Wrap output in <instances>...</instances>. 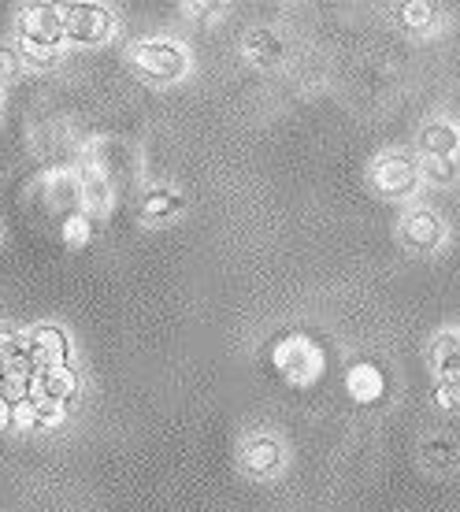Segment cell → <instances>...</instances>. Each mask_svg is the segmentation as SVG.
<instances>
[{
    "mask_svg": "<svg viewBox=\"0 0 460 512\" xmlns=\"http://www.w3.org/2000/svg\"><path fill=\"white\" fill-rule=\"evenodd\" d=\"M345 386H349V397H353V401L375 405V401H383V394H386V375L375 360H357V364L345 372Z\"/></svg>",
    "mask_w": 460,
    "mask_h": 512,
    "instance_id": "11",
    "label": "cell"
},
{
    "mask_svg": "<svg viewBox=\"0 0 460 512\" xmlns=\"http://www.w3.org/2000/svg\"><path fill=\"white\" fill-rule=\"evenodd\" d=\"M242 464H245V472H249V475H256V479H268V475H275L282 468V446L268 435L249 438V442H245V449H242Z\"/></svg>",
    "mask_w": 460,
    "mask_h": 512,
    "instance_id": "12",
    "label": "cell"
},
{
    "mask_svg": "<svg viewBox=\"0 0 460 512\" xmlns=\"http://www.w3.org/2000/svg\"><path fill=\"white\" fill-rule=\"evenodd\" d=\"M15 346H19V334H15L12 327H8V323L0 320V357H8V353H12Z\"/></svg>",
    "mask_w": 460,
    "mask_h": 512,
    "instance_id": "26",
    "label": "cell"
},
{
    "mask_svg": "<svg viewBox=\"0 0 460 512\" xmlns=\"http://www.w3.org/2000/svg\"><path fill=\"white\" fill-rule=\"evenodd\" d=\"M78 193H82V212L86 216H101V212L112 208V182L97 175L93 167L78 171Z\"/></svg>",
    "mask_w": 460,
    "mask_h": 512,
    "instance_id": "13",
    "label": "cell"
},
{
    "mask_svg": "<svg viewBox=\"0 0 460 512\" xmlns=\"http://www.w3.org/2000/svg\"><path fill=\"white\" fill-rule=\"evenodd\" d=\"M182 212V197L175 190H149L141 197V216L145 219H167V216H179Z\"/></svg>",
    "mask_w": 460,
    "mask_h": 512,
    "instance_id": "17",
    "label": "cell"
},
{
    "mask_svg": "<svg viewBox=\"0 0 460 512\" xmlns=\"http://www.w3.org/2000/svg\"><path fill=\"white\" fill-rule=\"evenodd\" d=\"M130 64L138 67V75H145L149 82H179L186 75V67H190V56H186L179 41L149 38L134 45Z\"/></svg>",
    "mask_w": 460,
    "mask_h": 512,
    "instance_id": "2",
    "label": "cell"
},
{
    "mask_svg": "<svg viewBox=\"0 0 460 512\" xmlns=\"http://www.w3.org/2000/svg\"><path fill=\"white\" fill-rule=\"evenodd\" d=\"M416 182H420V164L409 160L405 153L375 160V186H379L386 197H405V193L416 190Z\"/></svg>",
    "mask_w": 460,
    "mask_h": 512,
    "instance_id": "7",
    "label": "cell"
},
{
    "mask_svg": "<svg viewBox=\"0 0 460 512\" xmlns=\"http://www.w3.org/2000/svg\"><path fill=\"white\" fill-rule=\"evenodd\" d=\"M41 197H45V212L56 219H67L82 212V193H78L75 171H52L41 179Z\"/></svg>",
    "mask_w": 460,
    "mask_h": 512,
    "instance_id": "6",
    "label": "cell"
},
{
    "mask_svg": "<svg viewBox=\"0 0 460 512\" xmlns=\"http://www.w3.org/2000/svg\"><path fill=\"white\" fill-rule=\"evenodd\" d=\"M442 238H446V227H442V219H438L435 212H427V208H416V212H409V216L401 219V242L409 245V249H416V253L438 249Z\"/></svg>",
    "mask_w": 460,
    "mask_h": 512,
    "instance_id": "8",
    "label": "cell"
},
{
    "mask_svg": "<svg viewBox=\"0 0 460 512\" xmlns=\"http://www.w3.org/2000/svg\"><path fill=\"white\" fill-rule=\"evenodd\" d=\"M438 401L446 409H460V379H442L438 383Z\"/></svg>",
    "mask_w": 460,
    "mask_h": 512,
    "instance_id": "25",
    "label": "cell"
},
{
    "mask_svg": "<svg viewBox=\"0 0 460 512\" xmlns=\"http://www.w3.org/2000/svg\"><path fill=\"white\" fill-rule=\"evenodd\" d=\"M60 26H64V41L101 45V41L112 38L115 15L104 4H64L60 8Z\"/></svg>",
    "mask_w": 460,
    "mask_h": 512,
    "instance_id": "3",
    "label": "cell"
},
{
    "mask_svg": "<svg viewBox=\"0 0 460 512\" xmlns=\"http://www.w3.org/2000/svg\"><path fill=\"white\" fill-rule=\"evenodd\" d=\"M78 394V372L71 364H56V368H45L34 379V397L38 401H49V405H71Z\"/></svg>",
    "mask_w": 460,
    "mask_h": 512,
    "instance_id": "10",
    "label": "cell"
},
{
    "mask_svg": "<svg viewBox=\"0 0 460 512\" xmlns=\"http://www.w3.org/2000/svg\"><path fill=\"white\" fill-rule=\"evenodd\" d=\"M457 342H460V334H457Z\"/></svg>",
    "mask_w": 460,
    "mask_h": 512,
    "instance_id": "28",
    "label": "cell"
},
{
    "mask_svg": "<svg viewBox=\"0 0 460 512\" xmlns=\"http://www.w3.org/2000/svg\"><path fill=\"white\" fill-rule=\"evenodd\" d=\"M420 171L431 182H453V179H457V164H453V160H446V156H427V164H423Z\"/></svg>",
    "mask_w": 460,
    "mask_h": 512,
    "instance_id": "20",
    "label": "cell"
},
{
    "mask_svg": "<svg viewBox=\"0 0 460 512\" xmlns=\"http://www.w3.org/2000/svg\"><path fill=\"white\" fill-rule=\"evenodd\" d=\"M38 401V397H34ZM64 420V409L60 405H49V401H38V431H49L56 423Z\"/></svg>",
    "mask_w": 460,
    "mask_h": 512,
    "instance_id": "24",
    "label": "cell"
},
{
    "mask_svg": "<svg viewBox=\"0 0 460 512\" xmlns=\"http://www.w3.org/2000/svg\"><path fill=\"white\" fill-rule=\"evenodd\" d=\"M23 75V60H19V52L12 45H0V86H8L15 78Z\"/></svg>",
    "mask_w": 460,
    "mask_h": 512,
    "instance_id": "22",
    "label": "cell"
},
{
    "mask_svg": "<svg viewBox=\"0 0 460 512\" xmlns=\"http://www.w3.org/2000/svg\"><path fill=\"white\" fill-rule=\"evenodd\" d=\"M12 427L15 431H38V401H19L12 409Z\"/></svg>",
    "mask_w": 460,
    "mask_h": 512,
    "instance_id": "21",
    "label": "cell"
},
{
    "mask_svg": "<svg viewBox=\"0 0 460 512\" xmlns=\"http://www.w3.org/2000/svg\"><path fill=\"white\" fill-rule=\"evenodd\" d=\"M19 41L60 52V45H64L60 8L56 4H30V8H23V15H19Z\"/></svg>",
    "mask_w": 460,
    "mask_h": 512,
    "instance_id": "4",
    "label": "cell"
},
{
    "mask_svg": "<svg viewBox=\"0 0 460 512\" xmlns=\"http://www.w3.org/2000/svg\"><path fill=\"white\" fill-rule=\"evenodd\" d=\"M60 234H64L67 245H86L93 238V216H86V212H75V216L60 219Z\"/></svg>",
    "mask_w": 460,
    "mask_h": 512,
    "instance_id": "18",
    "label": "cell"
},
{
    "mask_svg": "<svg viewBox=\"0 0 460 512\" xmlns=\"http://www.w3.org/2000/svg\"><path fill=\"white\" fill-rule=\"evenodd\" d=\"M23 346L38 372L56 368V364H71V338H67V331L56 327V323H38V327L23 338Z\"/></svg>",
    "mask_w": 460,
    "mask_h": 512,
    "instance_id": "5",
    "label": "cell"
},
{
    "mask_svg": "<svg viewBox=\"0 0 460 512\" xmlns=\"http://www.w3.org/2000/svg\"><path fill=\"white\" fill-rule=\"evenodd\" d=\"M431 364L442 379H460V342L457 334H438L431 342Z\"/></svg>",
    "mask_w": 460,
    "mask_h": 512,
    "instance_id": "16",
    "label": "cell"
},
{
    "mask_svg": "<svg viewBox=\"0 0 460 512\" xmlns=\"http://www.w3.org/2000/svg\"><path fill=\"white\" fill-rule=\"evenodd\" d=\"M457 145H460V134L449 123H427L420 134V149L427 156H446V160H453Z\"/></svg>",
    "mask_w": 460,
    "mask_h": 512,
    "instance_id": "15",
    "label": "cell"
},
{
    "mask_svg": "<svg viewBox=\"0 0 460 512\" xmlns=\"http://www.w3.org/2000/svg\"><path fill=\"white\" fill-rule=\"evenodd\" d=\"M401 15H405V23H409V26L435 23V8H431V4H405V8H401Z\"/></svg>",
    "mask_w": 460,
    "mask_h": 512,
    "instance_id": "23",
    "label": "cell"
},
{
    "mask_svg": "<svg viewBox=\"0 0 460 512\" xmlns=\"http://www.w3.org/2000/svg\"><path fill=\"white\" fill-rule=\"evenodd\" d=\"M8 427H12V405L0 401V431H8Z\"/></svg>",
    "mask_w": 460,
    "mask_h": 512,
    "instance_id": "27",
    "label": "cell"
},
{
    "mask_svg": "<svg viewBox=\"0 0 460 512\" xmlns=\"http://www.w3.org/2000/svg\"><path fill=\"white\" fill-rule=\"evenodd\" d=\"M245 52L253 56L256 64H279L286 60V41L275 34V30H253L249 38H245Z\"/></svg>",
    "mask_w": 460,
    "mask_h": 512,
    "instance_id": "14",
    "label": "cell"
},
{
    "mask_svg": "<svg viewBox=\"0 0 460 512\" xmlns=\"http://www.w3.org/2000/svg\"><path fill=\"white\" fill-rule=\"evenodd\" d=\"M90 167L112 182V190H115V182H127L130 175H134V153L127 149V141L104 138V141H97V149H93Z\"/></svg>",
    "mask_w": 460,
    "mask_h": 512,
    "instance_id": "9",
    "label": "cell"
},
{
    "mask_svg": "<svg viewBox=\"0 0 460 512\" xmlns=\"http://www.w3.org/2000/svg\"><path fill=\"white\" fill-rule=\"evenodd\" d=\"M275 368H279L290 383L308 386L323 375L327 357H323V346L316 338L294 331V334H282L279 342H275Z\"/></svg>",
    "mask_w": 460,
    "mask_h": 512,
    "instance_id": "1",
    "label": "cell"
},
{
    "mask_svg": "<svg viewBox=\"0 0 460 512\" xmlns=\"http://www.w3.org/2000/svg\"><path fill=\"white\" fill-rule=\"evenodd\" d=\"M15 52H19V60L30 67H52L56 64V56L60 52H52V49H41V45H30V41H15Z\"/></svg>",
    "mask_w": 460,
    "mask_h": 512,
    "instance_id": "19",
    "label": "cell"
}]
</instances>
